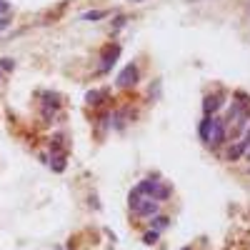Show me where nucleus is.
I'll return each instance as SVG.
<instances>
[{
	"label": "nucleus",
	"mask_w": 250,
	"mask_h": 250,
	"mask_svg": "<svg viewBox=\"0 0 250 250\" xmlns=\"http://www.w3.org/2000/svg\"><path fill=\"white\" fill-rule=\"evenodd\" d=\"M198 130H200V140H203V145H208L210 150L220 148V145L225 143V135H228L225 123H223L220 118H215V115H205Z\"/></svg>",
	"instance_id": "nucleus-1"
},
{
	"label": "nucleus",
	"mask_w": 250,
	"mask_h": 250,
	"mask_svg": "<svg viewBox=\"0 0 250 250\" xmlns=\"http://www.w3.org/2000/svg\"><path fill=\"white\" fill-rule=\"evenodd\" d=\"M250 123V98L238 93L233 105H230V113H228V125L225 128H233L230 133H243L245 125Z\"/></svg>",
	"instance_id": "nucleus-2"
},
{
	"label": "nucleus",
	"mask_w": 250,
	"mask_h": 250,
	"mask_svg": "<svg viewBox=\"0 0 250 250\" xmlns=\"http://www.w3.org/2000/svg\"><path fill=\"white\" fill-rule=\"evenodd\" d=\"M135 193H140L143 198H153V200H168L170 198V188L168 185H163L158 178H145V180H140L135 188H133Z\"/></svg>",
	"instance_id": "nucleus-3"
},
{
	"label": "nucleus",
	"mask_w": 250,
	"mask_h": 250,
	"mask_svg": "<svg viewBox=\"0 0 250 250\" xmlns=\"http://www.w3.org/2000/svg\"><path fill=\"white\" fill-rule=\"evenodd\" d=\"M128 205H130V210H133L138 218H153V215H158V200H153V198H143V195L135 193V190H130V195H128Z\"/></svg>",
	"instance_id": "nucleus-4"
},
{
	"label": "nucleus",
	"mask_w": 250,
	"mask_h": 250,
	"mask_svg": "<svg viewBox=\"0 0 250 250\" xmlns=\"http://www.w3.org/2000/svg\"><path fill=\"white\" fill-rule=\"evenodd\" d=\"M138 78H140L138 65H135V62H128V65L120 70V75H118V80H115V85H118L120 90H130V88L138 85Z\"/></svg>",
	"instance_id": "nucleus-5"
},
{
	"label": "nucleus",
	"mask_w": 250,
	"mask_h": 250,
	"mask_svg": "<svg viewBox=\"0 0 250 250\" xmlns=\"http://www.w3.org/2000/svg\"><path fill=\"white\" fill-rule=\"evenodd\" d=\"M118 58H120V45H110V48H105V53H103V58H100V65H98V73L103 75V73H108L115 62H118Z\"/></svg>",
	"instance_id": "nucleus-6"
},
{
	"label": "nucleus",
	"mask_w": 250,
	"mask_h": 250,
	"mask_svg": "<svg viewBox=\"0 0 250 250\" xmlns=\"http://www.w3.org/2000/svg\"><path fill=\"white\" fill-rule=\"evenodd\" d=\"M223 103H225V95H223V93L205 95V100H203V110H205V115H215V113L223 108Z\"/></svg>",
	"instance_id": "nucleus-7"
},
{
	"label": "nucleus",
	"mask_w": 250,
	"mask_h": 250,
	"mask_svg": "<svg viewBox=\"0 0 250 250\" xmlns=\"http://www.w3.org/2000/svg\"><path fill=\"white\" fill-rule=\"evenodd\" d=\"M105 100H108V90H105V88L88 90V95H85V103H88V105H103Z\"/></svg>",
	"instance_id": "nucleus-8"
},
{
	"label": "nucleus",
	"mask_w": 250,
	"mask_h": 250,
	"mask_svg": "<svg viewBox=\"0 0 250 250\" xmlns=\"http://www.w3.org/2000/svg\"><path fill=\"white\" fill-rule=\"evenodd\" d=\"M48 163H50V168H53L55 173H62V170H65V155H53V153H50Z\"/></svg>",
	"instance_id": "nucleus-9"
},
{
	"label": "nucleus",
	"mask_w": 250,
	"mask_h": 250,
	"mask_svg": "<svg viewBox=\"0 0 250 250\" xmlns=\"http://www.w3.org/2000/svg\"><path fill=\"white\" fill-rule=\"evenodd\" d=\"M243 153H245V145H243V143H235V145H230V148H228L225 158H228V160H238V158H243Z\"/></svg>",
	"instance_id": "nucleus-10"
},
{
	"label": "nucleus",
	"mask_w": 250,
	"mask_h": 250,
	"mask_svg": "<svg viewBox=\"0 0 250 250\" xmlns=\"http://www.w3.org/2000/svg\"><path fill=\"white\" fill-rule=\"evenodd\" d=\"M168 223H170V220L165 218V215H153V218H150V230H158V233H160L163 228H168Z\"/></svg>",
	"instance_id": "nucleus-11"
},
{
	"label": "nucleus",
	"mask_w": 250,
	"mask_h": 250,
	"mask_svg": "<svg viewBox=\"0 0 250 250\" xmlns=\"http://www.w3.org/2000/svg\"><path fill=\"white\" fill-rule=\"evenodd\" d=\"M158 235H160L158 230H153V233H145V235H143V243H145V245H153V243H158Z\"/></svg>",
	"instance_id": "nucleus-12"
},
{
	"label": "nucleus",
	"mask_w": 250,
	"mask_h": 250,
	"mask_svg": "<svg viewBox=\"0 0 250 250\" xmlns=\"http://www.w3.org/2000/svg\"><path fill=\"white\" fill-rule=\"evenodd\" d=\"M0 68H5V70H3V73H10V70H13V68H15V62H13V60H10V58H3V60H0Z\"/></svg>",
	"instance_id": "nucleus-13"
},
{
	"label": "nucleus",
	"mask_w": 250,
	"mask_h": 250,
	"mask_svg": "<svg viewBox=\"0 0 250 250\" xmlns=\"http://www.w3.org/2000/svg\"><path fill=\"white\" fill-rule=\"evenodd\" d=\"M125 25V15H118L115 20H113V30H120Z\"/></svg>",
	"instance_id": "nucleus-14"
},
{
	"label": "nucleus",
	"mask_w": 250,
	"mask_h": 250,
	"mask_svg": "<svg viewBox=\"0 0 250 250\" xmlns=\"http://www.w3.org/2000/svg\"><path fill=\"white\" fill-rule=\"evenodd\" d=\"M10 13V5H8V0H0V18L8 15Z\"/></svg>",
	"instance_id": "nucleus-15"
},
{
	"label": "nucleus",
	"mask_w": 250,
	"mask_h": 250,
	"mask_svg": "<svg viewBox=\"0 0 250 250\" xmlns=\"http://www.w3.org/2000/svg\"><path fill=\"white\" fill-rule=\"evenodd\" d=\"M103 15H105V13H85V15H83V20H100Z\"/></svg>",
	"instance_id": "nucleus-16"
},
{
	"label": "nucleus",
	"mask_w": 250,
	"mask_h": 250,
	"mask_svg": "<svg viewBox=\"0 0 250 250\" xmlns=\"http://www.w3.org/2000/svg\"><path fill=\"white\" fill-rule=\"evenodd\" d=\"M5 28H10V18H8V15L0 18V30H5Z\"/></svg>",
	"instance_id": "nucleus-17"
},
{
	"label": "nucleus",
	"mask_w": 250,
	"mask_h": 250,
	"mask_svg": "<svg viewBox=\"0 0 250 250\" xmlns=\"http://www.w3.org/2000/svg\"><path fill=\"white\" fill-rule=\"evenodd\" d=\"M243 155H245V158H248V160H250V143H248V145H245V153H243Z\"/></svg>",
	"instance_id": "nucleus-18"
},
{
	"label": "nucleus",
	"mask_w": 250,
	"mask_h": 250,
	"mask_svg": "<svg viewBox=\"0 0 250 250\" xmlns=\"http://www.w3.org/2000/svg\"><path fill=\"white\" fill-rule=\"evenodd\" d=\"M133 3H140V0H133Z\"/></svg>",
	"instance_id": "nucleus-19"
},
{
	"label": "nucleus",
	"mask_w": 250,
	"mask_h": 250,
	"mask_svg": "<svg viewBox=\"0 0 250 250\" xmlns=\"http://www.w3.org/2000/svg\"><path fill=\"white\" fill-rule=\"evenodd\" d=\"M58 250H62V248H58Z\"/></svg>",
	"instance_id": "nucleus-20"
},
{
	"label": "nucleus",
	"mask_w": 250,
	"mask_h": 250,
	"mask_svg": "<svg viewBox=\"0 0 250 250\" xmlns=\"http://www.w3.org/2000/svg\"><path fill=\"white\" fill-rule=\"evenodd\" d=\"M185 250H188V248H185Z\"/></svg>",
	"instance_id": "nucleus-21"
}]
</instances>
